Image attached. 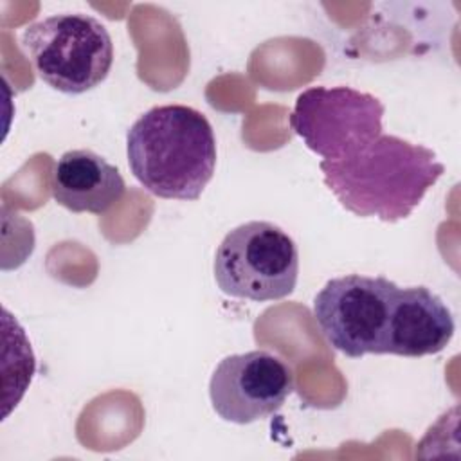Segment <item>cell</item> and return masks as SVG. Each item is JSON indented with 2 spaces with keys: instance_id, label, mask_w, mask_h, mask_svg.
<instances>
[{
  "instance_id": "1",
  "label": "cell",
  "mask_w": 461,
  "mask_h": 461,
  "mask_svg": "<svg viewBox=\"0 0 461 461\" xmlns=\"http://www.w3.org/2000/svg\"><path fill=\"white\" fill-rule=\"evenodd\" d=\"M319 167L348 211L384 221L407 218L445 171L432 149L385 133Z\"/></svg>"
},
{
  "instance_id": "2",
  "label": "cell",
  "mask_w": 461,
  "mask_h": 461,
  "mask_svg": "<svg viewBox=\"0 0 461 461\" xmlns=\"http://www.w3.org/2000/svg\"><path fill=\"white\" fill-rule=\"evenodd\" d=\"M128 164L146 191L167 200H196L216 166L207 117L185 104L153 106L126 135Z\"/></svg>"
},
{
  "instance_id": "3",
  "label": "cell",
  "mask_w": 461,
  "mask_h": 461,
  "mask_svg": "<svg viewBox=\"0 0 461 461\" xmlns=\"http://www.w3.org/2000/svg\"><path fill=\"white\" fill-rule=\"evenodd\" d=\"M20 43L38 77L63 94H83L103 83L113 63L108 29L90 14H52L27 25Z\"/></svg>"
},
{
  "instance_id": "4",
  "label": "cell",
  "mask_w": 461,
  "mask_h": 461,
  "mask_svg": "<svg viewBox=\"0 0 461 461\" xmlns=\"http://www.w3.org/2000/svg\"><path fill=\"white\" fill-rule=\"evenodd\" d=\"M214 279L230 297L277 301L297 285L295 241L270 221H247L225 234L214 254Z\"/></svg>"
},
{
  "instance_id": "5",
  "label": "cell",
  "mask_w": 461,
  "mask_h": 461,
  "mask_svg": "<svg viewBox=\"0 0 461 461\" xmlns=\"http://www.w3.org/2000/svg\"><path fill=\"white\" fill-rule=\"evenodd\" d=\"M398 288L384 276L330 279L313 299V317L328 344L351 358L385 355Z\"/></svg>"
},
{
  "instance_id": "6",
  "label": "cell",
  "mask_w": 461,
  "mask_h": 461,
  "mask_svg": "<svg viewBox=\"0 0 461 461\" xmlns=\"http://www.w3.org/2000/svg\"><path fill=\"white\" fill-rule=\"evenodd\" d=\"M384 112L382 101L367 92L313 86L299 94L290 126L322 160H337L384 133Z\"/></svg>"
},
{
  "instance_id": "7",
  "label": "cell",
  "mask_w": 461,
  "mask_h": 461,
  "mask_svg": "<svg viewBox=\"0 0 461 461\" xmlns=\"http://www.w3.org/2000/svg\"><path fill=\"white\" fill-rule=\"evenodd\" d=\"M292 391V367L265 349L225 357L209 382L212 409L221 420L238 425L277 412Z\"/></svg>"
},
{
  "instance_id": "8",
  "label": "cell",
  "mask_w": 461,
  "mask_h": 461,
  "mask_svg": "<svg viewBox=\"0 0 461 461\" xmlns=\"http://www.w3.org/2000/svg\"><path fill=\"white\" fill-rule=\"evenodd\" d=\"M454 317L427 286L398 288L387 328L385 353L425 357L447 348L454 335Z\"/></svg>"
},
{
  "instance_id": "9",
  "label": "cell",
  "mask_w": 461,
  "mask_h": 461,
  "mask_svg": "<svg viewBox=\"0 0 461 461\" xmlns=\"http://www.w3.org/2000/svg\"><path fill=\"white\" fill-rule=\"evenodd\" d=\"M54 200L72 212L103 214L124 194L121 171L92 149L63 153L52 169Z\"/></svg>"
}]
</instances>
